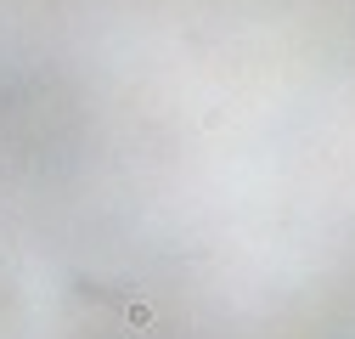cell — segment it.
<instances>
[{"label": "cell", "mask_w": 355, "mask_h": 339, "mask_svg": "<svg viewBox=\"0 0 355 339\" xmlns=\"http://www.w3.org/2000/svg\"><path fill=\"white\" fill-rule=\"evenodd\" d=\"M124 322H130V328H147V322H153V306H147V300H130V306H124Z\"/></svg>", "instance_id": "cell-1"}]
</instances>
